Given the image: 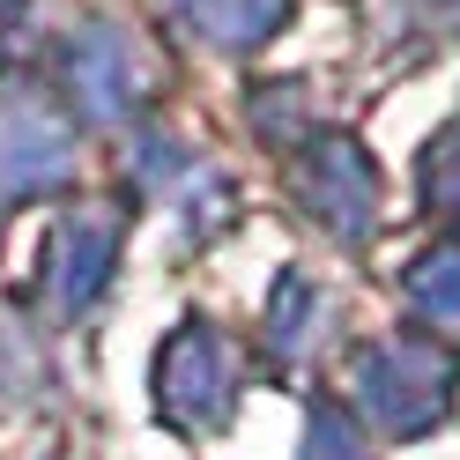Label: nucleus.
<instances>
[{"label": "nucleus", "instance_id": "nucleus-1", "mask_svg": "<svg viewBox=\"0 0 460 460\" xmlns=\"http://www.w3.org/2000/svg\"><path fill=\"white\" fill-rule=\"evenodd\" d=\"M446 401H453V357L446 349L394 341V349H371L357 364V409L379 423L386 438H423V430L446 416Z\"/></svg>", "mask_w": 460, "mask_h": 460}, {"label": "nucleus", "instance_id": "nucleus-8", "mask_svg": "<svg viewBox=\"0 0 460 460\" xmlns=\"http://www.w3.org/2000/svg\"><path fill=\"white\" fill-rule=\"evenodd\" d=\"M401 290H409V312L423 327H438L446 341H460V245H430L409 268Z\"/></svg>", "mask_w": 460, "mask_h": 460}, {"label": "nucleus", "instance_id": "nucleus-3", "mask_svg": "<svg viewBox=\"0 0 460 460\" xmlns=\"http://www.w3.org/2000/svg\"><path fill=\"white\" fill-rule=\"evenodd\" d=\"M111 261H119V223L104 208L75 216L67 230H52V245H45V312L52 320H75V312L111 282Z\"/></svg>", "mask_w": 460, "mask_h": 460}, {"label": "nucleus", "instance_id": "nucleus-5", "mask_svg": "<svg viewBox=\"0 0 460 460\" xmlns=\"http://www.w3.org/2000/svg\"><path fill=\"white\" fill-rule=\"evenodd\" d=\"M75 171V141L45 104H0V193H52Z\"/></svg>", "mask_w": 460, "mask_h": 460}, {"label": "nucleus", "instance_id": "nucleus-6", "mask_svg": "<svg viewBox=\"0 0 460 460\" xmlns=\"http://www.w3.org/2000/svg\"><path fill=\"white\" fill-rule=\"evenodd\" d=\"M67 82L90 119H119V111L141 97V67H134V45L127 31H111V22H90V31H75V52H67Z\"/></svg>", "mask_w": 460, "mask_h": 460}, {"label": "nucleus", "instance_id": "nucleus-10", "mask_svg": "<svg viewBox=\"0 0 460 460\" xmlns=\"http://www.w3.org/2000/svg\"><path fill=\"white\" fill-rule=\"evenodd\" d=\"M305 460H371V446H364V430H357L349 416L320 409L312 430H305Z\"/></svg>", "mask_w": 460, "mask_h": 460}, {"label": "nucleus", "instance_id": "nucleus-4", "mask_svg": "<svg viewBox=\"0 0 460 460\" xmlns=\"http://www.w3.org/2000/svg\"><path fill=\"white\" fill-rule=\"evenodd\" d=\"M305 200L334 238H364L371 216H379V171H371V156L349 134H327L305 164Z\"/></svg>", "mask_w": 460, "mask_h": 460}, {"label": "nucleus", "instance_id": "nucleus-2", "mask_svg": "<svg viewBox=\"0 0 460 460\" xmlns=\"http://www.w3.org/2000/svg\"><path fill=\"white\" fill-rule=\"evenodd\" d=\"M156 409L179 430H223L230 409H238V371L223 357V334L208 320H186L179 334L164 341L156 364Z\"/></svg>", "mask_w": 460, "mask_h": 460}, {"label": "nucleus", "instance_id": "nucleus-9", "mask_svg": "<svg viewBox=\"0 0 460 460\" xmlns=\"http://www.w3.org/2000/svg\"><path fill=\"white\" fill-rule=\"evenodd\" d=\"M423 193H430V208H446L460 223V119L423 149Z\"/></svg>", "mask_w": 460, "mask_h": 460}, {"label": "nucleus", "instance_id": "nucleus-7", "mask_svg": "<svg viewBox=\"0 0 460 460\" xmlns=\"http://www.w3.org/2000/svg\"><path fill=\"white\" fill-rule=\"evenodd\" d=\"M179 8L208 45H230V52H252L290 22V0H179Z\"/></svg>", "mask_w": 460, "mask_h": 460}]
</instances>
